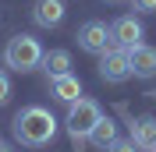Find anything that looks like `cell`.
I'll return each instance as SVG.
<instances>
[{"instance_id":"cell-1","label":"cell","mask_w":156,"mask_h":152,"mask_svg":"<svg viewBox=\"0 0 156 152\" xmlns=\"http://www.w3.org/2000/svg\"><path fill=\"white\" fill-rule=\"evenodd\" d=\"M57 134V120L46 106H25L18 117H14V138L29 149H43V145L53 142Z\"/></svg>"},{"instance_id":"cell-2","label":"cell","mask_w":156,"mask_h":152,"mask_svg":"<svg viewBox=\"0 0 156 152\" xmlns=\"http://www.w3.org/2000/svg\"><path fill=\"white\" fill-rule=\"evenodd\" d=\"M4 64L11 67V71H18V74H25V71H36L39 64H43V46H39L36 36H11L7 46H4Z\"/></svg>"},{"instance_id":"cell-3","label":"cell","mask_w":156,"mask_h":152,"mask_svg":"<svg viewBox=\"0 0 156 152\" xmlns=\"http://www.w3.org/2000/svg\"><path fill=\"white\" fill-rule=\"evenodd\" d=\"M99 117H103V110H99V103L96 99H75L71 103V110H68V134L75 138V142H82V138H89L92 134V127L99 124Z\"/></svg>"},{"instance_id":"cell-4","label":"cell","mask_w":156,"mask_h":152,"mask_svg":"<svg viewBox=\"0 0 156 152\" xmlns=\"http://www.w3.org/2000/svg\"><path fill=\"white\" fill-rule=\"evenodd\" d=\"M99 78L110 85H121L131 78V57L124 46H110L107 53H99Z\"/></svg>"},{"instance_id":"cell-5","label":"cell","mask_w":156,"mask_h":152,"mask_svg":"<svg viewBox=\"0 0 156 152\" xmlns=\"http://www.w3.org/2000/svg\"><path fill=\"white\" fill-rule=\"evenodd\" d=\"M78 46L85 50V53H107L110 46H114V36H110V29L103 25V21H85L82 29H78Z\"/></svg>"},{"instance_id":"cell-6","label":"cell","mask_w":156,"mask_h":152,"mask_svg":"<svg viewBox=\"0 0 156 152\" xmlns=\"http://www.w3.org/2000/svg\"><path fill=\"white\" fill-rule=\"evenodd\" d=\"M110 36H114V46H138L142 43V36H146V29H142V21H135L131 14H124V18H117L114 25H110Z\"/></svg>"},{"instance_id":"cell-7","label":"cell","mask_w":156,"mask_h":152,"mask_svg":"<svg viewBox=\"0 0 156 152\" xmlns=\"http://www.w3.org/2000/svg\"><path fill=\"white\" fill-rule=\"evenodd\" d=\"M64 0H36V7H32V21H36L39 29H57L60 21H64Z\"/></svg>"},{"instance_id":"cell-8","label":"cell","mask_w":156,"mask_h":152,"mask_svg":"<svg viewBox=\"0 0 156 152\" xmlns=\"http://www.w3.org/2000/svg\"><path fill=\"white\" fill-rule=\"evenodd\" d=\"M128 57H131V74L135 78H153L156 74V46L138 43V46L128 50Z\"/></svg>"},{"instance_id":"cell-9","label":"cell","mask_w":156,"mask_h":152,"mask_svg":"<svg viewBox=\"0 0 156 152\" xmlns=\"http://www.w3.org/2000/svg\"><path fill=\"white\" fill-rule=\"evenodd\" d=\"M131 142L138 149H146V152L156 149V117L153 113H142V117L131 120Z\"/></svg>"},{"instance_id":"cell-10","label":"cell","mask_w":156,"mask_h":152,"mask_svg":"<svg viewBox=\"0 0 156 152\" xmlns=\"http://www.w3.org/2000/svg\"><path fill=\"white\" fill-rule=\"evenodd\" d=\"M50 92H53V99L57 103H75V99H82V81H78L75 74H60V78H50Z\"/></svg>"},{"instance_id":"cell-11","label":"cell","mask_w":156,"mask_h":152,"mask_svg":"<svg viewBox=\"0 0 156 152\" xmlns=\"http://www.w3.org/2000/svg\"><path fill=\"white\" fill-rule=\"evenodd\" d=\"M43 71H46V78H60L71 71V53L68 50H50V53H43Z\"/></svg>"},{"instance_id":"cell-12","label":"cell","mask_w":156,"mask_h":152,"mask_svg":"<svg viewBox=\"0 0 156 152\" xmlns=\"http://www.w3.org/2000/svg\"><path fill=\"white\" fill-rule=\"evenodd\" d=\"M89 142L96 145L99 152H107V145L117 142V124L110 120V117H99V124L92 127V134H89Z\"/></svg>"},{"instance_id":"cell-13","label":"cell","mask_w":156,"mask_h":152,"mask_svg":"<svg viewBox=\"0 0 156 152\" xmlns=\"http://www.w3.org/2000/svg\"><path fill=\"white\" fill-rule=\"evenodd\" d=\"M135 149H138V145L131 142V138H117L114 145H107V152H135Z\"/></svg>"},{"instance_id":"cell-14","label":"cell","mask_w":156,"mask_h":152,"mask_svg":"<svg viewBox=\"0 0 156 152\" xmlns=\"http://www.w3.org/2000/svg\"><path fill=\"white\" fill-rule=\"evenodd\" d=\"M7 99H11V78L0 71V106H7Z\"/></svg>"},{"instance_id":"cell-15","label":"cell","mask_w":156,"mask_h":152,"mask_svg":"<svg viewBox=\"0 0 156 152\" xmlns=\"http://www.w3.org/2000/svg\"><path fill=\"white\" fill-rule=\"evenodd\" d=\"M131 7L142 11V14H153V11H156V0H131Z\"/></svg>"},{"instance_id":"cell-16","label":"cell","mask_w":156,"mask_h":152,"mask_svg":"<svg viewBox=\"0 0 156 152\" xmlns=\"http://www.w3.org/2000/svg\"><path fill=\"white\" fill-rule=\"evenodd\" d=\"M0 152H11V145H4V142H0Z\"/></svg>"},{"instance_id":"cell-17","label":"cell","mask_w":156,"mask_h":152,"mask_svg":"<svg viewBox=\"0 0 156 152\" xmlns=\"http://www.w3.org/2000/svg\"><path fill=\"white\" fill-rule=\"evenodd\" d=\"M107 4H117V0H107Z\"/></svg>"},{"instance_id":"cell-18","label":"cell","mask_w":156,"mask_h":152,"mask_svg":"<svg viewBox=\"0 0 156 152\" xmlns=\"http://www.w3.org/2000/svg\"><path fill=\"white\" fill-rule=\"evenodd\" d=\"M153 152H156V149H153Z\"/></svg>"},{"instance_id":"cell-19","label":"cell","mask_w":156,"mask_h":152,"mask_svg":"<svg viewBox=\"0 0 156 152\" xmlns=\"http://www.w3.org/2000/svg\"><path fill=\"white\" fill-rule=\"evenodd\" d=\"M153 95H156V92H153Z\"/></svg>"}]
</instances>
